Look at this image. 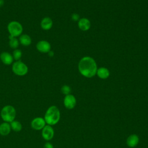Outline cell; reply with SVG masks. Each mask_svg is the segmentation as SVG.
<instances>
[{
	"label": "cell",
	"mask_w": 148,
	"mask_h": 148,
	"mask_svg": "<svg viewBox=\"0 0 148 148\" xmlns=\"http://www.w3.org/2000/svg\"><path fill=\"white\" fill-rule=\"evenodd\" d=\"M1 119L4 122L11 123L15 120L16 116V109L10 105L4 106L0 112Z\"/></svg>",
	"instance_id": "obj_3"
},
{
	"label": "cell",
	"mask_w": 148,
	"mask_h": 148,
	"mask_svg": "<svg viewBox=\"0 0 148 148\" xmlns=\"http://www.w3.org/2000/svg\"><path fill=\"white\" fill-rule=\"evenodd\" d=\"M72 19L73 20V21H77L79 20V16L78 14H76V13H73L72 16Z\"/></svg>",
	"instance_id": "obj_22"
},
{
	"label": "cell",
	"mask_w": 148,
	"mask_h": 148,
	"mask_svg": "<svg viewBox=\"0 0 148 148\" xmlns=\"http://www.w3.org/2000/svg\"><path fill=\"white\" fill-rule=\"evenodd\" d=\"M10 125L12 130L15 132H20L23 128V125L21 123L17 120H13V121L10 123Z\"/></svg>",
	"instance_id": "obj_18"
},
{
	"label": "cell",
	"mask_w": 148,
	"mask_h": 148,
	"mask_svg": "<svg viewBox=\"0 0 148 148\" xmlns=\"http://www.w3.org/2000/svg\"><path fill=\"white\" fill-rule=\"evenodd\" d=\"M7 30L9 34V36L17 38L23 34V27L17 21H11L7 25Z\"/></svg>",
	"instance_id": "obj_4"
},
{
	"label": "cell",
	"mask_w": 148,
	"mask_h": 148,
	"mask_svg": "<svg viewBox=\"0 0 148 148\" xmlns=\"http://www.w3.org/2000/svg\"><path fill=\"white\" fill-rule=\"evenodd\" d=\"M43 148H54V147H53V145L51 143L47 142L45 143V145L43 146Z\"/></svg>",
	"instance_id": "obj_21"
},
{
	"label": "cell",
	"mask_w": 148,
	"mask_h": 148,
	"mask_svg": "<svg viewBox=\"0 0 148 148\" xmlns=\"http://www.w3.org/2000/svg\"><path fill=\"white\" fill-rule=\"evenodd\" d=\"M61 91L62 92V93L65 95L70 94L69 93L71 92V88L68 85H64L62 86L61 88Z\"/></svg>",
	"instance_id": "obj_20"
},
{
	"label": "cell",
	"mask_w": 148,
	"mask_h": 148,
	"mask_svg": "<svg viewBox=\"0 0 148 148\" xmlns=\"http://www.w3.org/2000/svg\"><path fill=\"white\" fill-rule=\"evenodd\" d=\"M12 71L14 74L18 76L26 75L28 72V67L21 60L15 61L12 64Z\"/></svg>",
	"instance_id": "obj_5"
},
{
	"label": "cell",
	"mask_w": 148,
	"mask_h": 148,
	"mask_svg": "<svg viewBox=\"0 0 148 148\" xmlns=\"http://www.w3.org/2000/svg\"><path fill=\"white\" fill-rule=\"evenodd\" d=\"M5 3V1L4 0H0V8H1L2 6H3Z\"/></svg>",
	"instance_id": "obj_24"
},
{
	"label": "cell",
	"mask_w": 148,
	"mask_h": 148,
	"mask_svg": "<svg viewBox=\"0 0 148 148\" xmlns=\"http://www.w3.org/2000/svg\"><path fill=\"white\" fill-rule=\"evenodd\" d=\"M0 60L6 65H12L14 62L12 54L8 51H3L0 54Z\"/></svg>",
	"instance_id": "obj_10"
},
{
	"label": "cell",
	"mask_w": 148,
	"mask_h": 148,
	"mask_svg": "<svg viewBox=\"0 0 148 148\" xmlns=\"http://www.w3.org/2000/svg\"><path fill=\"white\" fill-rule=\"evenodd\" d=\"M12 54V56L13 57L14 60H15V61L20 60V59L21 58L22 56H23L22 51H21V50H20L18 49H16L13 50Z\"/></svg>",
	"instance_id": "obj_19"
},
{
	"label": "cell",
	"mask_w": 148,
	"mask_h": 148,
	"mask_svg": "<svg viewBox=\"0 0 148 148\" xmlns=\"http://www.w3.org/2000/svg\"><path fill=\"white\" fill-rule=\"evenodd\" d=\"M46 125L44 118L41 117H37L32 119L31 122V128L36 131L42 130Z\"/></svg>",
	"instance_id": "obj_6"
},
{
	"label": "cell",
	"mask_w": 148,
	"mask_h": 148,
	"mask_svg": "<svg viewBox=\"0 0 148 148\" xmlns=\"http://www.w3.org/2000/svg\"><path fill=\"white\" fill-rule=\"evenodd\" d=\"M80 73L86 77H92L97 73V66L95 60L90 57L82 58L79 63Z\"/></svg>",
	"instance_id": "obj_1"
},
{
	"label": "cell",
	"mask_w": 148,
	"mask_h": 148,
	"mask_svg": "<svg viewBox=\"0 0 148 148\" xmlns=\"http://www.w3.org/2000/svg\"><path fill=\"white\" fill-rule=\"evenodd\" d=\"M36 49L41 53H47L51 50V45L47 40H40L36 43Z\"/></svg>",
	"instance_id": "obj_8"
},
{
	"label": "cell",
	"mask_w": 148,
	"mask_h": 148,
	"mask_svg": "<svg viewBox=\"0 0 148 148\" xmlns=\"http://www.w3.org/2000/svg\"><path fill=\"white\" fill-rule=\"evenodd\" d=\"M43 118L46 124L51 126L56 125L60 119V111L56 106H50L46 110Z\"/></svg>",
	"instance_id": "obj_2"
},
{
	"label": "cell",
	"mask_w": 148,
	"mask_h": 148,
	"mask_svg": "<svg viewBox=\"0 0 148 148\" xmlns=\"http://www.w3.org/2000/svg\"><path fill=\"white\" fill-rule=\"evenodd\" d=\"M9 46L13 50L17 49L20 45L18 39H17V38L12 37L11 36H9Z\"/></svg>",
	"instance_id": "obj_17"
},
{
	"label": "cell",
	"mask_w": 148,
	"mask_h": 148,
	"mask_svg": "<svg viewBox=\"0 0 148 148\" xmlns=\"http://www.w3.org/2000/svg\"><path fill=\"white\" fill-rule=\"evenodd\" d=\"M139 139L136 134H132L130 135L127 139V145L130 147H134L136 146L139 143Z\"/></svg>",
	"instance_id": "obj_14"
},
{
	"label": "cell",
	"mask_w": 148,
	"mask_h": 148,
	"mask_svg": "<svg viewBox=\"0 0 148 148\" xmlns=\"http://www.w3.org/2000/svg\"><path fill=\"white\" fill-rule=\"evenodd\" d=\"M97 73L98 77L102 79H105L108 78L109 76V71L104 67H101L97 71Z\"/></svg>",
	"instance_id": "obj_16"
},
{
	"label": "cell",
	"mask_w": 148,
	"mask_h": 148,
	"mask_svg": "<svg viewBox=\"0 0 148 148\" xmlns=\"http://www.w3.org/2000/svg\"><path fill=\"white\" fill-rule=\"evenodd\" d=\"M40 25L42 29L45 31L49 30L53 26V21L51 18L49 17H45L41 20Z\"/></svg>",
	"instance_id": "obj_11"
},
{
	"label": "cell",
	"mask_w": 148,
	"mask_h": 148,
	"mask_svg": "<svg viewBox=\"0 0 148 148\" xmlns=\"http://www.w3.org/2000/svg\"><path fill=\"white\" fill-rule=\"evenodd\" d=\"M64 105L68 109H72L76 105V99L75 96L72 94L65 95L64 99Z\"/></svg>",
	"instance_id": "obj_9"
},
{
	"label": "cell",
	"mask_w": 148,
	"mask_h": 148,
	"mask_svg": "<svg viewBox=\"0 0 148 148\" xmlns=\"http://www.w3.org/2000/svg\"><path fill=\"white\" fill-rule=\"evenodd\" d=\"M54 135V131L51 125L46 124L42 130V136L46 141L53 139Z\"/></svg>",
	"instance_id": "obj_7"
},
{
	"label": "cell",
	"mask_w": 148,
	"mask_h": 148,
	"mask_svg": "<svg viewBox=\"0 0 148 148\" xmlns=\"http://www.w3.org/2000/svg\"><path fill=\"white\" fill-rule=\"evenodd\" d=\"M47 53H48L49 56H50V57H53L54 56V52L53 51H51V50L49 51Z\"/></svg>",
	"instance_id": "obj_23"
},
{
	"label": "cell",
	"mask_w": 148,
	"mask_h": 148,
	"mask_svg": "<svg viewBox=\"0 0 148 148\" xmlns=\"http://www.w3.org/2000/svg\"><path fill=\"white\" fill-rule=\"evenodd\" d=\"M20 44L24 46H29L32 43V39L31 36L26 34H22L18 38Z\"/></svg>",
	"instance_id": "obj_12"
},
{
	"label": "cell",
	"mask_w": 148,
	"mask_h": 148,
	"mask_svg": "<svg viewBox=\"0 0 148 148\" xmlns=\"http://www.w3.org/2000/svg\"><path fill=\"white\" fill-rule=\"evenodd\" d=\"M78 26L79 28L82 31H87L89 29L91 26L90 21L86 18H82L79 20L78 22Z\"/></svg>",
	"instance_id": "obj_15"
},
{
	"label": "cell",
	"mask_w": 148,
	"mask_h": 148,
	"mask_svg": "<svg viewBox=\"0 0 148 148\" xmlns=\"http://www.w3.org/2000/svg\"><path fill=\"white\" fill-rule=\"evenodd\" d=\"M11 127L9 123L3 122L0 124V135L2 136H7L11 132Z\"/></svg>",
	"instance_id": "obj_13"
}]
</instances>
